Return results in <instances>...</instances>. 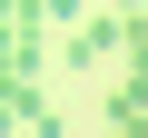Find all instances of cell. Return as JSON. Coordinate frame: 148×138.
<instances>
[{
	"mask_svg": "<svg viewBox=\"0 0 148 138\" xmlns=\"http://www.w3.org/2000/svg\"><path fill=\"white\" fill-rule=\"evenodd\" d=\"M109 49H128V0H109V20H79V40H69V59H79V69H99Z\"/></svg>",
	"mask_w": 148,
	"mask_h": 138,
	"instance_id": "cell-1",
	"label": "cell"
},
{
	"mask_svg": "<svg viewBox=\"0 0 148 138\" xmlns=\"http://www.w3.org/2000/svg\"><path fill=\"white\" fill-rule=\"evenodd\" d=\"M30 10H40V20H79V0H30Z\"/></svg>",
	"mask_w": 148,
	"mask_h": 138,
	"instance_id": "cell-2",
	"label": "cell"
}]
</instances>
